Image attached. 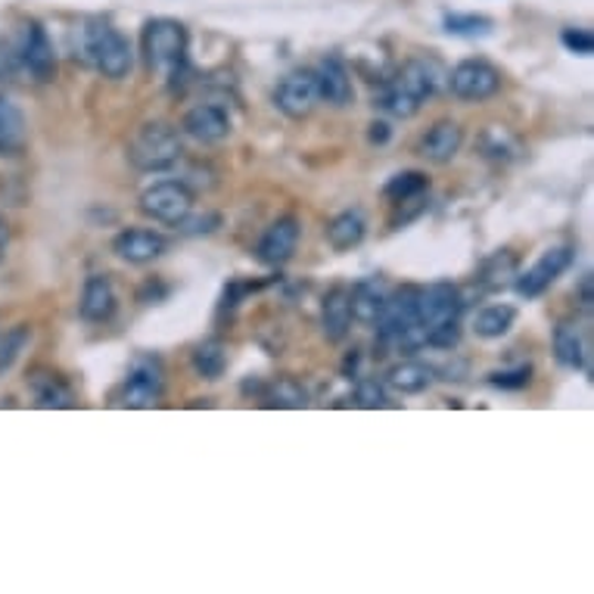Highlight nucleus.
<instances>
[{
    "instance_id": "nucleus-1",
    "label": "nucleus",
    "mask_w": 594,
    "mask_h": 594,
    "mask_svg": "<svg viewBox=\"0 0 594 594\" xmlns=\"http://www.w3.org/2000/svg\"><path fill=\"white\" fill-rule=\"evenodd\" d=\"M75 56H82L103 79L122 82L134 66L132 41L106 19H87L75 29Z\"/></svg>"
},
{
    "instance_id": "nucleus-2",
    "label": "nucleus",
    "mask_w": 594,
    "mask_h": 594,
    "mask_svg": "<svg viewBox=\"0 0 594 594\" xmlns=\"http://www.w3.org/2000/svg\"><path fill=\"white\" fill-rule=\"evenodd\" d=\"M140 48L144 60L153 72H163L171 82L178 75H187V48H190V34L184 29V22L171 17L149 19L140 34Z\"/></svg>"
},
{
    "instance_id": "nucleus-3",
    "label": "nucleus",
    "mask_w": 594,
    "mask_h": 594,
    "mask_svg": "<svg viewBox=\"0 0 594 594\" xmlns=\"http://www.w3.org/2000/svg\"><path fill=\"white\" fill-rule=\"evenodd\" d=\"M128 163L144 175H159L171 171L184 159L181 134L175 132L168 122H147L128 140Z\"/></svg>"
},
{
    "instance_id": "nucleus-4",
    "label": "nucleus",
    "mask_w": 594,
    "mask_h": 594,
    "mask_svg": "<svg viewBox=\"0 0 594 594\" xmlns=\"http://www.w3.org/2000/svg\"><path fill=\"white\" fill-rule=\"evenodd\" d=\"M163 393H166V371H163V362L153 358V355H140V358H134L132 371H128V377H125L122 389H118L116 405L118 408L140 411V408L159 405Z\"/></svg>"
},
{
    "instance_id": "nucleus-5",
    "label": "nucleus",
    "mask_w": 594,
    "mask_h": 594,
    "mask_svg": "<svg viewBox=\"0 0 594 594\" xmlns=\"http://www.w3.org/2000/svg\"><path fill=\"white\" fill-rule=\"evenodd\" d=\"M137 209L156 225L178 228L184 218L194 212V190L184 181H156L140 194Z\"/></svg>"
},
{
    "instance_id": "nucleus-6",
    "label": "nucleus",
    "mask_w": 594,
    "mask_h": 594,
    "mask_svg": "<svg viewBox=\"0 0 594 594\" xmlns=\"http://www.w3.org/2000/svg\"><path fill=\"white\" fill-rule=\"evenodd\" d=\"M501 84H504V75L489 60H461L448 72L446 87L451 91V97H458L461 103H486L501 91Z\"/></svg>"
},
{
    "instance_id": "nucleus-7",
    "label": "nucleus",
    "mask_w": 594,
    "mask_h": 594,
    "mask_svg": "<svg viewBox=\"0 0 594 594\" xmlns=\"http://www.w3.org/2000/svg\"><path fill=\"white\" fill-rule=\"evenodd\" d=\"M17 53L19 66H22V72L32 75V82L48 84L56 79V50L50 44V38L41 22L29 19V22L22 25L17 41Z\"/></svg>"
},
{
    "instance_id": "nucleus-8",
    "label": "nucleus",
    "mask_w": 594,
    "mask_h": 594,
    "mask_svg": "<svg viewBox=\"0 0 594 594\" xmlns=\"http://www.w3.org/2000/svg\"><path fill=\"white\" fill-rule=\"evenodd\" d=\"M463 305L467 302L455 283H429V286H420V293H417V321L424 331L439 327V324H455V321H461Z\"/></svg>"
},
{
    "instance_id": "nucleus-9",
    "label": "nucleus",
    "mask_w": 594,
    "mask_h": 594,
    "mask_svg": "<svg viewBox=\"0 0 594 594\" xmlns=\"http://www.w3.org/2000/svg\"><path fill=\"white\" fill-rule=\"evenodd\" d=\"M570 264H573V249L570 247L548 249V252L539 256V262L532 264V268H527V271H520V274L513 278V290H517L523 299L545 296L548 290H551V283L557 281Z\"/></svg>"
},
{
    "instance_id": "nucleus-10",
    "label": "nucleus",
    "mask_w": 594,
    "mask_h": 594,
    "mask_svg": "<svg viewBox=\"0 0 594 594\" xmlns=\"http://www.w3.org/2000/svg\"><path fill=\"white\" fill-rule=\"evenodd\" d=\"M417 293H420V286H411V283L389 290L386 309H383L381 321H377L381 346H396L398 336L417 324Z\"/></svg>"
},
{
    "instance_id": "nucleus-11",
    "label": "nucleus",
    "mask_w": 594,
    "mask_h": 594,
    "mask_svg": "<svg viewBox=\"0 0 594 594\" xmlns=\"http://www.w3.org/2000/svg\"><path fill=\"white\" fill-rule=\"evenodd\" d=\"M274 106L293 122L312 116V110L317 106V82H314L312 69H296L283 75L274 87Z\"/></svg>"
},
{
    "instance_id": "nucleus-12",
    "label": "nucleus",
    "mask_w": 594,
    "mask_h": 594,
    "mask_svg": "<svg viewBox=\"0 0 594 594\" xmlns=\"http://www.w3.org/2000/svg\"><path fill=\"white\" fill-rule=\"evenodd\" d=\"M389 82L402 87L405 94H411L417 103H427L433 100L442 87L448 84V72L442 69L439 60H433V56H417V60H408L405 66L398 69L396 79H389Z\"/></svg>"
},
{
    "instance_id": "nucleus-13",
    "label": "nucleus",
    "mask_w": 594,
    "mask_h": 594,
    "mask_svg": "<svg viewBox=\"0 0 594 594\" xmlns=\"http://www.w3.org/2000/svg\"><path fill=\"white\" fill-rule=\"evenodd\" d=\"M299 237H302V225H299L296 215H283L268 225V231L262 233V240L256 247V259L268 268H281L296 256Z\"/></svg>"
},
{
    "instance_id": "nucleus-14",
    "label": "nucleus",
    "mask_w": 594,
    "mask_h": 594,
    "mask_svg": "<svg viewBox=\"0 0 594 594\" xmlns=\"http://www.w3.org/2000/svg\"><path fill=\"white\" fill-rule=\"evenodd\" d=\"M181 132L194 137L197 144H221L225 137H231L233 122L225 106L218 103H197L190 106L181 118Z\"/></svg>"
},
{
    "instance_id": "nucleus-15",
    "label": "nucleus",
    "mask_w": 594,
    "mask_h": 594,
    "mask_svg": "<svg viewBox=\"0 0 594 594\" xmlns=\"http://www.w3.org/2000/svg\"><path fill=\"white\" fill-rule=\"evenodd\" d=\"M314 82H317V100L331 103L336 110L348 106L355 100V87H352V72L340 60V56H324L317 69H314Z\"/></svg>"
},
{
    "instance_id": "nucleus-16",
    "label": "nucleus",
    "mask_w": 594,
    "mask_h": 594,
    "mask_svg": "<svg viewBox=\"0 0 594 594\" xmlns=\"http://www.w3.org/2000/svg\"><path fill=\"white\" fill-rule=\"evenodd\" d=\"M166 249V237L159 231H149V228H128V231L116 233V240H113V252L128 264L156 262Z\"/></svg>"
},
{
    "instance_id": "nucleus-17",
    "label": "nucleus",
    "mask_w": 594,
    "mask_h": 594,
    "mask_svg": "<svg viewBox=\"0 0 594 594\" xmlns=\"http://www.w3.org/2000/svg\"><path fill=\"white\" fill-rule=\"evenodd\" d=\"M29 389H32L34 405L38 408H48V411H69L75 408V389L69 386V381L56 371H48V367H38L29 374Z\"/></svg>"
},
{
    "instance_id": "nucleus-18",
    "label": "nucleus",
    "mask_w": 594,
    "mask_h": 594,
    "mask_svg": "<svg viewBox=\"0 0 594 594\" xmlns=\"http://www.w3.org/2000/svg\"><path fill=\"white\" fill-rule=\"evenodd\" d=\"M116 309L118 296L113 281H110L106 274H91V278L84 281L82 302H79L82 321H87V324H106V321H113Z\"/></svg>"
},
{
    "instance_id": "nucleus-19",
    "label": "nucleus",
    "mask_w": 594,
    "mask_h": 594,
    "mask_svg": "<svg viewBox=\"0 0 594 594\" xmlns=\"http://www.w3.org/2000/svg\"><path fill=\"white\" fill-rule=\"evenodd\" d=\"M463 147V128L451 118H439L420 140V156L433 166H448Z\"/></svg>"
},
{
    "instance_id": "nucleus-20",
    "label": "nucleus",
    "mask_w": 594,
    "mask_h": 594,
    "mask_svg": "<svg viewBox=\"0 0 594 594\" xmlns=\"http://www.w3.org/2000/svg\"><path fill=\"white\" fill-rule=\"evenodd\" d=\"M386 296L389 286L383 278H364L355 286H348V302H352V321L374 327L381 321L383 309H386Z\"/></svg>"
},
{
    "instance_id": "nucleus-21",
    "label": "nucleus",
    "mask_w": 594,
    "mask_h": 594,
    "mask_svg": "<svg viewBox=\"0 0 594 594\" xmlns=\"http://www.w3.org/2000/svg\"><path fill=\"white\" fill-rule=\"evenodd\" d=\"M352 331V302H348V286H333L321 305V333L331 346H340Z\"/></svg>"
},
{
    "instance_id": "nucleus-22",
    "label": "nucleus",
    "mask_w": 594,
    "mask_h": 594,
    "mask_svg": "<svg viewBox=\"0 0 594 594\" xmlns=\"http://www.w3.org/2000/svg\"><path fill=\"white\" fill-rule=\"evenodd\" d=\"M29 149V122L7 94H0V156L13 159Z\"/></svg>"
},
{
    "instance_id": "nucleus-23",
    "label": "nucleus",
    "mask_w": 594,
    "mask_h": 594,
    "mask_svg": "<svg viewBox=\"0 0 594 594\" xmlns=\"http://www.w3.org/2000/svg\"><path fill=\"white\" fill-rule=\"evenodd\" d=\"M433 383H436V367L427 362H417V358L393 364L389 374H386V386H393L402 396H420Z\"/></svg>"
},
{
    "instance_id": "nucleus-24",
    "label": "nucleus",
    "mask_w": 594,
    "mask_h": 594,
    "mask_svg": "<svg viewBox=\"0 0 594 594\" xmlns=\"http://www.w3.org/2000/svg\"><path fill=\"white\" fill-rule=\"evenodd\" d=\"M554 358L566 371H582L588 362V343L576 321H561L554 327Z\"/></svg>"
},
{
    "instance_id": "nucleus-25",
    "label": "nucleus",
    "mask_w": 594,
    "mask_h": 594,
    "mask_svg": "<svg viewBox=\"0 0 594 594\" xmlns=\"http://www.w3.org/2000/svg\"><path fill=\"white\" fill-rule=\"evenodd\" d=\"M364 233H367V221H364L362 209H346L327 225V243L336 252H348V249L362 247Z\"/></svg>"
},
{
    "instance_id": "nucleus-26",
    "label": "nucleus",
    "mask_w": 594,
    "mask_h": 594,
    "mask_svg": "<svg viewBox=\"0 0 594 594\" xmlns=\"http://www.w3.org/2000/svg\"><path fill=\"white\" fill-rule=\"evenodd\" d=\"M190 364L199 381H221L228 371V346L221 340H202L194 352H190Z\"/></svg>"
},
{
    "instance_id": "nucleus-27",
    "label": "nucleus",
    "mask_w": 594,
    "mask_h": 594,
    "mask_svg": "<svg viewBox=\"0 0 594 594\" xmlns=\"http://www.w3.org/2000/svg\"><path fill=\"white\" fill-rule=\"evenodd\" d=\"M262 402L268 408H283V411H299L309 405V393L305 386L293 377H278L274 383H264Z\"/></svg>"
},
{
    "instance_id": "nucleus-28",
    "label": "nucleus",
    "mask_w": 594,
    "mask_h": 594,
    "mask_svg": "<svg viewBox=\"0 0 594 594\" xmlns=\"http://www.w3.org/2000/svg\"><path fill=\"white\" fill-rule=\"evenodd\" d=\"M517 324V309L513 305H486L473 317V333L479 340H501L508 336Z\"/></svg>"
},
{
    "instance_id": "nucleus-29",
    "label": "nucleus",
    "mask_w": 594,
    "mask_h": 594,
    "mask_svg": "<svg viewBox=\"0 0 594 594\" xmlns=\"http://www.w3.org/2000/svg\"><path fill=\"white\" fill-rule=\"evenodd\" d=\"M477 147L492 163H511V159L520 156V140L508 128H501V125H489L486 132L479 134Z\"/></svg>"
},
{
    "instance_id": "nucleus-30",
    "label": "nucleus",
    "mask_w": 594,
    "mask_h": 594,
    "mask_svg": "<svg viewBox=\"0 0 594 594\" xmlns=\"http://www.w3.org/2000/svg\"><path fill=\"white\" fill-rule=\"evenodd\" d=\"M513 278H517V256H511L504 249V252H496L489 262L482 264L477 281L482 283V290H504Z\"/></svg>"
},
{
    "instance_id": "nucleus-31",
    "label": "nucleus",
    "mask_w": 594,
    "mask_h": 594,
    "mask_svg": "<svg viewBox=\"0 0 594 594\" xmlns=\"http://www.w3.org/2000/svg\"><path fill=\"white\" fill-rule=\"evenodd\" d=\"M374 106H381L383 113H389L393 118H414L420 113L424 103H417L411 94H405L402 87H396V84L386 79V82H383V91L374 97Z\"/></svg>"
},
{
    "instance_id": "nucleus-32",
    "label": "nucleus",
    "mask_w": 594,
    "mask_h": 594,
    "mask_svg": "<svg viewBox=\"0 0 594 594\" xmlns=\"http://www.w3.org/2000/svg\"><path fill=\"white\" fill-rule=\"evenodd\" d=\"M429 190V178L424 171H398L393 175L386 187H383V197L389 199V202H402V199H411L420 197V194H427Z\"/></svg>"
},
{
    "instance_id": "nucleus-33",
    "label": "nucleus",
    "mask_w": 594,
    "mask_h": 594,
    "mask_svg": "<svg viewBox=\"0 0 594 594\" xmlns=\"http://www.w3.org/2000/svg\"><path fill=\"white\" fill-rule=\"evenodd\" d=\"M29 343H32V327L29 324H17L7 333H0V374L17 364V358L25 352Z\"/></svg>"
},
{
    "instance_id": "nucleus-34",
    "label": "nucleus",
    "mask_w": 594,
    "mask_h": 594,
    "mask_svg": "<svg viewBox=\"0 0 594 594\" xmlns=\"http://www.w3.org/2000/svg\"><path fill=\"white\" fill-rule=\"evenodd\" d=\"M448 34H461V38H477V34H489L492 32V19L479 17V13H448L442 19Z\"/></svg>"
},
{
    "instance_id": "nucleus-35",
    "label": "nucleus",
    "mask_w": 594,
    "mask_h": 594,
    "mask_svg": "<svg viewBox=\"0 0 594 594\" xmlns=\"http://www.w3.org/2000/svg\"><path fill=\"white\" fill-rule=\"evenodd\" d=\"M355 405L364 411H381V408H389L393 402L386 396V386L381 381L364 377V381L355 383Z\"/></svg>"
},
{
    "instance_id": "nucleus-36",
    "label": "nucleus",
    "mask_w": 594,
    "mask_h": 594,
    "mask_svg": "<svg viewBox=\"0 0 594 594\" xmlns=\"http://www.w3.org/2000/svg\"><path fill=\"white\" fill-rule=\"evenodd\" d=\"M489 383L498 386V389H527L532 383V367L517 364V367H508V371H496V374H489Z\"/></svg>"
},
{
    "instance_id": "nucleus-37",
    "label": "nucleus",
    "mask_w": 594,
    "mask_h": 594,
    "mask_svg": "<svg viewBox=\"0 0 594 594\" xmlns=\"http://www.w3.org/2000/svg\"><path fill=\"white\" fill-rule=\"evenodd\" d=\"M396 206L398 212L389 218V225L393 228H405V225H411L414 218H420V215L427 212V206H429V199L427 194H420V197H411V199H402V202H393Z\"/></svg>"
},
{
    "instance_id": "nucleus-38",
    "label": "nucleus",
    "mask_w": 594,
    "mask_h": 594,
    "mask_svg": "<svg viewBox=\"0 0 594 594\" xmlns=\"http://www.w3.org/2000/svg\"><path fill=\"white\" fill-rule=\"evenodd\" d=\"M461 343V321H455V324H439V327H429L427 331V346L429 348H455Z\"/></svg>"
},
{
    "instance_id": "nucleus-39",
    "label": "nucleus",
    "mask_w": 594,
    "mask_h": 594,
    "mask_svg": "<svg viewBox=\"0 0 594 594\" xmlns=\"http://www.w3.org/2000/svg\"><path fill=\"white\" fill-rule=\"evenodd\" d=\"M561 44L570 50V53H576V56H592L594 34L588 32V29H563Z\"/></svg>"
},
{
    "instance_id": "nucleus-40",
    "label": "nucleus",
    "mask_w": 594,
    "mask_h": 594,
    "mask_svg": "<svg viewBox=\"0 0 594 594\" xmlns=\"http://www.w3.org/2000/svg\"><path fill=\"white\" fill-rule=\"evenodd\" d=\"M22 66H19L17 41H0V82H10L17 79Z\"/></svg>"
},
{
    "instance_id": "nucleus-41",
    "label": "nucleus",
    "mask_w": 594,
    "mask_h": 594,
    "mask_svg": "<svg viewBox=\"0 0 594 594\" xmlns=\"http://www.w3.org/2000/svg\"><path fill=\"white\" fill-rule=\"evenodd\" d=\"M218 225H221V215L209 212V215H202V218H190V215H187L178 228H181L184 233H212Z\"/></svg>"
},
{
    "instance_id": "nucleus-42",
    "label": "nucleus",
    "mask_w": 594,
    "mask_h": 594,
    "mask_svg": "<svg viewBox=\"0 0 594 594\" xmlns=\"http://www.w3.org/2000/svg\"><path fill=\"white\" fill-rule=\"evenodd\" d=\"M389 137H393V128H389V122H371L367 125V140L374 144V147H383V144H389Z\"/></svg>"
},
{
    "instance_id": "nucleus-43",
    "label": "nucleus",
    "mask_w": 594,
    "mask_h": 594,
    "mask_svg": "<svg viewBox=\"0 0 594 594\" xmlns=\"http://www.w3.org/2000/svg\"><path fill=\"white\" fill-rule=\"evenodd\" d=\"M168 296V286H153V281H147L140 286V293H137V302H144V305H156V302H163Z\"/></svg>"
},
{
    "instance_id": "nucleus-44",
    "label": "nucleus",
    "mask_w": 594,
    "mask_h": 594,
    "mask_svg": "<svg viewBox=\"0 0 594 594\" xmlns=\"http://www.w3.org/2000/svg\"><path fill=\"white\" fill-rule=\"evenodd\" d=\"M358 362H362V355H358V348H352L346 355V362H343V377H346V381H355V377H358Z\"/></svg>"
},
{
    "instance_id": "nucleus-45",
    "label": "nucleus",
    "mask_w": 594,
    "mask_h": 594,
    "mask_svg": "<svg viewBox=\"0 0 594 594\" xmlns=\"http://www.w3.org/2000/svg\"><path fill=\"white\" fill-rule=\"evenodd\" d=\"M7 249H10V225L0 218V262H3V256H7Z\"/></svg>"
},
{
    "instance_id": "nucleus-46",
    "label": "nucleus",
    "mask_w": 594,
    "mask_h": 594,
    "mask_svg": "<svg viewBox=\"0 0 594 594\" xmlns=\"http://www.w3.org/2000/svg\"><path fill=\"white\" fill-rule=\"evenodd\" d=\"M582 305H585V309H592V274H585V278H582Z\"/></svg>"
}]
</instances>
